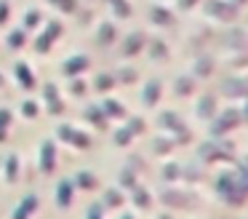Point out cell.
<instances>
[{
    "mask_svg": "<svg viewBox=\"0 0 248 219\" xmlns=\"http://www.w3.org/2000/svg\"><path fill=\"white\" fill-rule=\"evenodd\" d=\"M200 158L208 160V163H227V160L235 158V144L221 136H214L211 142H205L200 147Z\"/></svg>",
    "mask_w": 248,
    "mask_h": 219,
    "instance_id": "1",
    "label": "cell"
},
{
    "mask_svg": "<svg viewBox=\"0 0 248 219\" xmlns=\"http://www.w3.org/2000/svg\"><path fill=\"white\" fill-rule=\"evenodd\" d=\"M203 11H205L208 19H216V21H221V24H232V21L237 19V14H240V8H237L232 0H205Z\"/></svg>",
    "mask_w": 248,
    "mask_h": 219,
    "instance_id": "2",
    "label": "cell"
},
{
    "mask_svg": "<svg viewBox=\"0 0 248 219\" xmlns=\"http://www.w3.org/2000/svg\"><path fill=\"white\" fill-rule=\"evenodd\" d=\"M227 51H248V30H240V27H230L221 37Z\"/></svg>",
    "mask_w": 248,
    "mask_h": 219,
    "instance_id": "3",
    "label": "cell"
},
{
    "mask_svg": "<svg viewBox=\"0 0 248 219\" xmlns=\"http://www.w3.org/2000/svg\"><path fill=\"white\" fill-rule=\"evenodd\" d=\"M216 112H219V107H216V99L211 94H203L198 99V118L200 120H214Z\"/></svg>",
    "mask_w": 248,
    "mask_h": 219,
    "instance_id": "4",
    "label": "cell"
},
{
    "mask_svg": "<svg viewBox=\"0 0 248 219\" xmlns=\"http://www.w3.org/2000/svg\"><path fill=\"white\" fill-rule=\"evenodd\" d=\"M192 72H195V78H211V72H214V59L211 56H198L195 59Z\"/></svg>",
    "mask_w": 248,
    "mask_h": 219,
    "instance_id": "5",
    "label": "cell"
},
{
    "mask_svg": "<svg viewBox=\"0 0 248 219\" xmlns=\"http://www.w3.org/2000/svg\"><path fill=\"white\" fill-rule=\"evenodd\" d=\"M221 94H224L227 99H240V78H237V75L224 78V83H221Z\"/></svg>",
    "mask_w": 248,
    "mask_h": 219,
    "instance_id": "6",
    "label": "cell"
},
{
    "mask_svg": "<svg viewBox=\"0 0 248 219\" xmlns=\"http://www.w3.org/2000/svg\"><path fill=\"white\" fill-rule=\"evenodd\" d=\"M152 19H155L160 27H171L173 24V14L166 11V8H152Z\"/></svg>",
    "mask_w": 248,
    "mask_h": 219,
    "instance_id": "7",
    "label": "cell"
},
{
    "mask_svg": "<svg viewBox=\"0 0 248 219\" xmlns=\"http://www.w3.org/2000/svg\"><path fill=\"white\" fill-rule=\"evenodd\" d=\"M192 91H195V80L187 78V75H182V78L176 80V94L179 96H189Z\"/></svg>",
    "mask_w": 248,
    "mask_h": 219,
    "instance_id": "8",
    "label": "cell"
},
{
    "mask_svg": "<svg viewBox=\"0 0 248 219\" xmlns=\"http://www.w3.org/2000/svg\"><path fill=\"white\" fill-rule=\"evenodd\" d=\"M230 62V67L235 69H246L248 67V51H232V56L227 59Z\"/></svg>",
    "mask_w": 248,
    "mask_h": 219,
    "instance_id": "9",
    "label": "cell"
},
{
    "mask_svg": "<svg viewBox=\"0 0 248 219\" xmlns=\"http://www.w3.org/2000/svg\"><path fill=\"white\" fill-rule=\"evenodd\" d=\"M240 78V99H248V72L237 75Z\"/></svg>",
    "mask_w": 248,
    "mask_h": 219,
    "instance_id": "10",
    "label": "cell"
},
{
    "mask_svg": "<svg viewBox=\"0 0 248 219\" xmlns=\"http://www.w3.org/2000/svg\"><path fill=\"white\" fill-rule=\"evenodd\" d=\"M187 179H192V182H200V179H203V168H198V166H192V168H187Z\"/></svg>",
    "mask_w": 248,
    "mask_h": 219,
    "instance_id": "11",
    "label": "cell"
},
{
    "mask_svg": "<svg viewBox=\"0 0 248 219\" xmlns=\"http://www.w3.org/2000/svg\"><path fill=\"white\" fill-rule=\"evenodd\" d=\"M198 3H200V0H179V8H182V11H189V8H195Z\"/></svg>",
    "mask_w": 248,
    "mask_h": 219,
    "instance_id": "12",
    "label": "cell"
},
{
    "mask_svg": "<svg viewBox=\"0 0 248 219\" xmlns=\"http://www.w3.org/2000/svg\"><path fill=\"white\" fill-rule=\"evenodd\" d=\"M240 118H243V123H248V99H243V107H240Z\"/></svg>",
    "mask_w": 248,
    "mask_h": 219,
    "instance_id": "13",
    "label": "cell"
},
{
    "mask_svg": "<svg viewBox=\"0 0 248 219\" xmlns=\"http://www.w3.org/2000/svg\"><path fill=\"white\" fill-rule=\"evenodd\" d=\"M232 3H235L237 8H243V5H248V0H232Z\"/></svg>",
    "mask_w": 248,
    "mask_h": 219,
    "instance_id": "14",
    "label": "cell"
}]
</instances>
